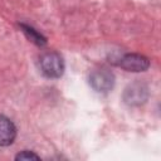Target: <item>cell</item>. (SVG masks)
I'll return each instance as SVG.
<instances>
[{
  "label": "cell",
  "instance_id": "cell-5",
  "mask_svg": "<svg viewBox=\"0 0 161 161\" xmlns=\"http://www.w3.org/2000/svg\"><path fill=\"white\" fill-rule=\"evenodd\" d=\"M16 137V127L14 122L6 116L0 114V146H10Z\"/></svg>",
  "mask_w": 161,
  "mask_h": 161
},
{
  "label": "cell",
  "instance_id": "cell-7",
  "mask_svg": "<svg viewBox=\"0 0 161 161\" xmlns=\"http://www.w3.org/2000/svg\"><path fill=\"white\" fill-rule=\"evenodd\" d=\"M15 160L29 161V160H40V157H39L36 153H34L33 151H28V150H25V151L19 152V153L15 156Z\"/></svg>",
  "mask_w": 161,
  "mask_h": 161
},
{
  "label": "cell",
  "instance_id": "cell-3",
  "mask_svg": "<svg viewBox=\"0 0 161 161\" xmlns=\"http://www.w3.org/2000/svg\"><path fill=\"white\" fill-rule=\"evenodd\" d=\"M148 98V88L143 83H132L123 92V101L131 107L143 104Z\"/></svg>",
  "mask_w": 161,
  "mask_h": 161
},
{
  "label": "cell",
  "instance_id": "cell-2",
  "mask_svg": "<svg viewBox=\"0 0 161 161\" xmlns=\"http://www.w3.org/2000/svg\"><path fill=\"white\" fill-rule=\"evenodd\" d=\"M89 84L98 93H108L114 84V75L108 68H98L89 74Z\"/></svg>",
  "mask_w": 161,
  "mask_h": 161
},
{
  "label": "cell",
  "instance_id": "cell-1",
  "mask_svg": "<svg viewBox=\"0 0 161 161\" xmlns=\"http://www.w3.org/2000/svg\"><path fill=\"white\" fill-rule=\"evenodd\" d=\"M39 67L43 75L50 79H57L64 73V60L57 52H48L39 59Z\"/></svg>",
  "mask_w": 161,
  "mask_h": 161
},
{
  "label": "cell",
  "instance_id": "cell-4",
  "mask_svg": "<svg viewBox=\"0 0 161 161\" xmlns=\"http://www.w3.org/2000/svg\"><path fill=\"white\" fill-rule=\"evenodd\" d=\"M117 65L127 72H145L150 67V60L141 54H125L118 59Z\"/></svg>",
  "mask_w": 161,
  "mask_h": 161
},
{
  "label": "cell",
  "instance_id": "cell-6",
  "mask_svg": "<svg viewBox=\"0 0 161 161\" xmlns=\"http://www.w3.org/2000/svg\"><path fill=\"white\" fill-rule=\"evenodd\" d=\"M20 28L23 29V31H24V34L28 36V39H30L34 44H36V45H39V47L45 45L47 39H45L39 31H36L34 28H31V26H29V25H26V24H20Z\"/></svg>",
  "mask_w": 161,
  "mask_h": 161
}]
</instances>
